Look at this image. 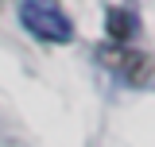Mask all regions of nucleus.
<instances>
[{
  "label": "nucleus",
  "instance_id": "f257e3e1",
  "mask_svg": "<svg viewBox=\"0 0 155 147\" xmlns=\"http://www.w3.org/2000/svg\"><path fill=\"white\" fill-rule=\"evenodd\" d=\"M19 23L43 43L66 47L74 39V19L62 12L58 0H19Z\"/></svg>",
  "mask_w": 155,
  "mask_h": 147
},
{
  "label": "nucleus",
  "instance_id": "f03ea898",
  "mask_svg": "<svg viewBox=\"0 0 155 147\" xmlns=\"http://www.w3.org/2000/svg\"><path fill=\"white\" fill-rule=\"evenodd\" d=\"M97 62L109 74H116L124 85H147L155 77V58L136 51V47H128V43H105V47H97Z\"/></svg>",
  "mask_w": 155,
  "mask_h": 147
},
{
  "label": "nucleus",
  "instance_id": "7ed1b4c3",
  "mask_svg": "<svg viewBox=\"0 0 155 147\" xmlns=\"http://www.w3.org/2000/svg\"><path fill=\"white\" fill-rule=\"evenodd\" d=\"M105 31H109V43H128V39L140 31V23L128 8H109L105 16Z\"/></svg>",
  "mask_w": 155,
  "mask_h": 147
}]
</instances>
